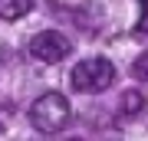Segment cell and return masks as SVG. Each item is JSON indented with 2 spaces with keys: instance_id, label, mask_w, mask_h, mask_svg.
<instances>
[{
  "instance_id": "cell-1",
  "label": "cell",
  "mask_w": 148,
  "mask_h": 141,
  "mask_svg": "<svg viewBox=\"0 0 148 141\" xmlns=\"http://www.w3.org/2000/svg\"><path fill=\"white\" fill-rule=\"evenodd\" d=\"M66 121H69V99L63 92H46L30 105V125L43 135L59 131Z\"/></svg>"
},
{
  "instance_id": "cell-2",
  "label": "cell",
  "mask_w": 148,
  "mask_h": 141,
  "mask_svg": "<svg viewBox=\"0 0 148 141\" xmlns=\"http://www.w3.org/2000/svg\"><path fill=\"white\" fill-rule=\"evenodd\" d=\"M73 89L76 92H106L112 82H115V66L109 63V59H102V56H92V59H82L79 66L73 69Z\"/></svg>"
},
{
  "instance_id": "cell-3",
  "label": "cell",
  "mask_w": 148,
  "mask_h": 141,
  "mask_svg": "<svg viewBox=\"0 0 148 141\" xmlns=\"http://www.w3.org/2000/svg\"><path fill=\"white\" fill-rule=\"evenodd\" d=\"M69 52H73V46L59 30H43L30 40V56L40 63H63Z\"/></svg>"
},
{
  "instance_id": "cell-4",
  "label": "cell",
  "mask_w": 148,
  "mask_h": 141,
  "mask_svg": "<svg viewBox=\"0 0 148 141\" xmlns=\"http://www.w3.org/2000/svg\"><path fill=\"white\" fill-rule=\"evenodd\" d=\"M33 10V0H0V20H20Z\"/></svg>"
},
{
  "instance_id": "cell-5",
  "label": "cell",
  "mask_w": 148,
  "mask_h": 141,
  "mask_svg": "<svg viewBox=\"0 0 148 141\" xmlns=\"http://www.w3.org/2000/svg\"><path fill=\"white\" fill-rule=\"evenodd\" d=\"M142 105H145V95L142 92H135V89H128L125 95H122V115H135V112H142Z\"/></svg>"
},
{
  "instance_id": "cell-6",
  "label": "cell",
  "mask_w": 148,
  "mask_h": 141,
  "mask_svg": "<svg viewBox=\"0 0 148 141\" xmlns=\"http://www.w3.org/2000/svg\"><path fill=\"white\" fill-rule=\"evenodd\" d=\"M132 72H135V79H142V82H148V49L142 52V56L132 63Z\"/></svg>"
},
{
  "instance_id": "cell-7",
  "label": "cell",
  "mask_w": 148,
  "mask_h": 141,
  "mask_svg": "<svg viewBox=\"0 0 148 141\" xmlns=\"http://www.w3.org/2000/svg\"><path fill=\"white\" fill-rule=\"evenodd\" d=\"M138 7H142V16H138V23H135V33L148 36V0H138Z\"/></svg>"
}]
</instances>
